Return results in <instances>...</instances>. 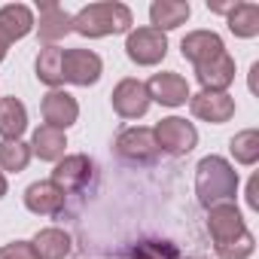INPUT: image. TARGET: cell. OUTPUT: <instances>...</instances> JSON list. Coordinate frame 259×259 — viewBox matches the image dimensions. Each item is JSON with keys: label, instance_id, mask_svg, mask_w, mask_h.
Masks as SVG:
<instances>
[{"label": "cell", "instance_id": "1", "mask_svg": "<svg viewBox=\"0 0 259 259\" xmlns=\"http://www.w3.org/2000/svg\"><path fill=\"white\" fill-rule=\"evenodd\" d=\"M207 235L220 259H250L256 253V238L235 201L207 207Z\"/></svg>", "mask_w": 259, "mask_h": 259}, {"label": "cell", "instance_id": "2", "mask_svg": "<svg viewBox=\"0 0 259 259\" xmlns=\"http://www.w3.org/2000/svg\"><path fill=\"white\" fill-rule=\"evenodd\" d=\"M238 186H241V177H238V171L229 159L210 153L195 165V195H198L201 207L235 201Z\"/></svg>", "mask_w": 259, "mask_h": 259}, {"label": "cell", "instance_id": "3", "mask_svg": "<svg viewBox=\"0 0 259 259\" xmlns=\"http://www.w3.org/2000/svg\"><path fill=\"white\" fill-rule=\"evenodd\" d=\"M135 28V16L119 0H101V4H89L73 16V34L85 40H101L113 34H128Z\"/></svg>", "mask_w": 259, "mask_h": 259}, {"label": "cell", "instance_id": "4", "mask_svg": "<svg viewBox=\"0 0 259 259\" xmlns=\"http://www.w3.org/2000/svg\"><path fill=\"white\" fill-rule=\"evenodd\" d=\"M153 138L159 153L165 156H189L198 147V128L192 122H186L183 116H165L156 122Z\"/></svg>", "mask_w": 259, "mask_h": 259}, {"label": "cell", "instance_id": "5", "mask_svg": "<svg viewBox=\"0 0 259 259\" xmlns=\"http://www.w3.org/2000/svg\"><path fill=\"white\" fill-rule=\"evenodd\" d=\"M125 55L138 67H156L168 55V34H162L150 25L147 28H132L125 37Z\"/></svg>", "mask_w": 259, "mask_h": 259}, {"label": "cell", "instance_id": "6", "mask_svg": "<svg viewBox=\"0 0 259 259\" xmlns=\"http://www.w3.org/2000/svg\"><path fill=\"white\" fill-rule=\"evenodd\" d=\"M113 150L122 162L128 165H150L159 156L156 138H153V128L147 125H132V128H122L113 141Z\"/></svg>", "mask_w": 259, "mask_h": 259}, {"label": "cell", "instance_id": "7", "mask_svg": "<svg viewBox=\"0 0 259 259\" xmlns=\"http://www.w3.org/2000/svg\"><path fill=\"white\" fill-rule=\"evenodd\" d=\"M110 104H113L116 116H122V119H144L150 113V107H153L147 82L138 79V76L119 79L113 85V92H110Z\"/></svg>", "mask_w": 259, "mask_h": 259}, {"label": "cell", "instance_id": "8", "mask_svg": "<svg viewBox=\"0 0 259 259\" xmlns=\"http://www.w3.org/2000/svg\"><path fill=\"white\" fill-rule=\"evenodd\" d=\"M101 73H104V61H101L98 52H92V49H64V55H61L64 82L89 89L101 79Z\"/></svg>", "mask_w": 259, "mask_h": 259}, {"label": "cell", "instance_id": "9", "mask_svg": "<svg viewBox=\"0 0 259 259\" xmlns=\"http://www.w3.org/2000/svg\"><path fill=\"white\" fill-rule=\"evenodd\" d=\"M37 13H40V22L34 25V31H37V40L43 46H58L67 34H73V16L61 4H55V0H40Z\"/></svg>", "mask_w": 259, "mask_h": 259}, {"label": "cell", "instance_id": "10", "mask_svg": "<svg viewBox=\"0 0 259 259\" xmlns=\"http://www.w3.org/2000/svg\"><path fill=\"white\" fill-rule=\"evenodd\" d=\"M40 113H43V125L58 128V132H67V128L79 119V104H76V98H73L70 92L52 89V92L43 95Z\"/></svg>", "mask_w": 259, "mask_h": 259}, {"label": "cell", "instance_id": "11", "mask_svg": "<svg viewBox=\"0 0 259 259\" xmlns=\"http://www.w3.org/2000/svg\"><path fill=\"white\" fill-rule=\"evenodd\" d=\"M147 92H150V101L153 104H162V107H183L189 104V82L174 73V70H162V73H153L150 82H147Z\"/></svg>", "mask_w": 259, "mask_h": 259}, {"label": "cell", "instance_id": "12", "mask_svg": "<svg viewBox=\"0 0 259 259\" xmlns=\"http://www.w3.org/2000/svg\"><path fill=\"white\" fill-rule=\"evenodd\" d=\"M189 110L201 122L223 125L235 116L238 107H235V98L229 92H198V95H189Z\"/></svg>", "mask_w": 259, "mask_h": 259}, {"label": "cell", "instance_id": "13", "mask_svg": "<svg viewBox=\"0 0 259 259\" xmlns=\"http://www.w3.org/2000/svg\"><path fill=\"white\" fill-rule=\"evenodd\" d=\"M92 171H95V162L85 153H70V156L55 162V171H52L49 180L64 192H76L92 180Z\"/></svg>", "mask_w": 259, "mask_h": 259}, {"label": "cell", "instance_id": "14", "mask_svg": "<svg viewBox=\"0 0 259 259\" xmlns=\"http://www.w3.org/2000/svg\"><path fill=\"white\" fill-rule=\"evenodd\" d=\"M223 52H226V43H223V37H220L217 31H189V34L180 40V55H183L192 67L207 64L210 58H217V55H223Z\"/></svg>", "mask_w": 259, "mask_h": 259}, {"label": "cell", "instance_id": "15", "mask_svg": "<svg viewBox=\"0 0 259 259\" xmlns=\"http://www.w3.org/2000/svg\"><path fill=\"white\" fill-rule=\"evenodd\" d=\"M64 201H67V192L58 189L52 180H37L25 189V207L37 217H55L64 210Z\"/></svg>", "mask_w": 259, "mask_h": 259}, {"label": "cell", "instance_id": "16", "mask_svg": "<svg viewBox=\"0 0 259 259\" xmlns=\"http://www.w3.org/2000/svg\"><path fill=\"white\" fill-rule=\"evenodd\" d=\"M37 19H34V10L28 4H7L0 7V40L7 46L25 40L31 31H34Z\"/></svg>", "mask_w": 259, "mask_h": 259}, {"label": "cell", "instance_id": "17", "mask_svg": "<svg viewBox=\"0 0 259 259\" xmlns=\"http://www.w3.org/2000/svg\"><path fill=\"white\" fill-rule=\"evenodd\" d=\"M195 79L201 85V92H229V85L235 82V58L229 52L210 58L207 64L195 67Z\"/></svg>", "mask_w": 259, "mask_h": 259}, {"label": "cell", "instance_id": "18", "mask_svg": "<svg viewBox=\"0 0 259 259\" xmlns=\"http://www.w3.org/2000/svg\"><path fill=\"white\" fill-rule=\"evenodd\" d=\"M31 156H37L40 162H58L67 156V135L58 132V128H49V125H40L34 128V135H31Z\"/></svg>", "mask_w": 259, "mask_h": 259}, {"label": "cell", "instance_id": "19", "mask_svg": "<svg viewBox=\"0 0 259 259\" xmlns=\"http://www.w3.org/2000/svg\"><path fill=\"white\" fill-rule=\"evenodd\" d=\"M28 132V107L16 95H0V138L22 141Z\"/></svg>", "mask_w": 259, "mask_h": 259}, {"label": "cell", "instance_id": "20", "mask_svg": "<svg viewBox=\"0 0 259 259\" xmlns=\"http://www.w3.org/2000/svg\"><path fill=\"white\" fill-rule=\"evenodd\" d=\"M189 16H192V7L186 0H156V4H150V28H156L162 34L186 25Z\"/></svg>", "mask_w": 259, "mask_h": 259}, {"label": "cell", "instance_id": "21", "mask_svg": "<svg viewBox=\"0 0 259 259\" xmlns=\"http://www.w3.org/2000/svg\"><path fill=\"white\" fill-rule=\"evenodd\" d=\"M31 244H34V250H37L40 259H67L70 250H73V238H70L64 229H58V226L40 229V232L31 238Z\"/></svg>", "mask_w": 259, "mask_h": 259}, {"label": "cell", "instance_id": "22", "mask_svg": "<svg viewBox=\"0 0 259 259\" xmlns=\"http://www.w3.org/2000/svg\"><path fill=\"white\" fill-rule=\"evenodd\" d=\"M226 25L238 40H253L259 34V7L256 4H235L226 16Z\"/></svg>", "mask_w": 259, "mask_h": 259}, {"label": "cell", "instance_id": "23", "mask_svg": "<svg viewBox=\"0 0 259 259\" xmlns=\"http://www.w3.org/2000/svg\"><path fill=\"white\" fill-rule=\"evenodd\" d=\"M61 55H64L61 46H43L40 55H37V61H34L37 79H40L43 85H49V92L64 85V76H61Z\"/></svg>", "mask_w": 259, "mask_h": 259}, {"label": "cell", "instance_id": "24", "mask_svg": "<svg viewBox=\"0 0 259 259\" xmlns=\"http://www.w3.org/2000/svg\"><path fill=\"white\" fill-rule=\"evenodd\" d=\"M31 159L34 156L25 141H0V171L4 174H22Z\"/></svg>", "mask_w": 259, "mask_h": 259}, {"label": "cell", "instance_id": "25", "mask_svg": "<svg viewBox=\"0 0 259 259\" xmlns=\"http://www.w3.org/2000/svg\"><path fill=\"white\" fill-rule=\"evenodd\" d=\"M229 153L238 165H256L259 162V132L256 128H244V132H238L232 141H229Z\"/></svg>", "mask_w": 259, "mask_h": 259}, {"label": "cell", "instance_id": "26", "mask_svg": "<svg viewBox=\"0 0 259 259\" xmlns=\"http://www.w3.org/2000/svg\"><path fill=\"white\" fill-rule=\"evenodd\" d=\"M128 259H180V250L171 241L150 238V241H138L128 250Z\"/></svg>", "mask_w": 259, "mask_h": 259}, {"label": "cell", "instance_id": "27", "mask_svg": "<svg viewBox=\"0 0 259 259\" xmlns=\"http://www.w3.org/2000/svg\"><path fill=\"white\" fill-rule=\"evenodd\" d=\"M0 259H40V256H37L31 241L19 238V241H10L7 247H0Z\"/></svg>", "mask_w": 259, "mask_h": 259}, {"label": "cell", "instance_id": "28", "mask_svg": "<svg viewBox=\"0 0 259 259\" xmlns=\"http://www.w3.org/2000/svg\"><path fill=\"white\" fill-rule=\"evenodd\" d=\"M256 177H250V183H247V204H250V210H259V198H256Z\"/></svg>", "mask_w": 259, "mask_h": 259}, {"label": "cell", "instance_id": "29", "mask_svg": "<svg viewBox=\"0 0 259 259\" xmlns=\"http://www.w3.org/2000/svg\"><path fill=\"white\" fill-rule=\"evenodd\" d=\"M232 7H235V0H232V4H207V10L210 13H220V16H229Z\"/></svg>", "mask_w": 259, "mask_h": 259}, {"label": "cell", "instance_id": "30", "mask_svg": "<svg viewBox=\"0 0 259 259\" xmlns=\"http://www.w3.org/2000/svg\"><path fill=\"white\" fill-rule=\"evenodd\" d=\"M7 192H10V183H7V174H4V171H0V198H4Z\"/></svg>", "mask_w": 259, "mask_h": 259}, {"label": "cell", "instance_id": "31", "mask_svg": "<svg viewBox=\"0 0 259 259\" xmlns=\"http://www.w3.org/2000/svg\"><path fill=\"white\" fill-rule=\"evenodd\" d=\"M7 52H10V46H7L4 40H0V64H4V61H7Z\"/></svg>", "mask_w": 259, "mask_h": 259}, {"label": "cell", "instance_id": "32", "mask_svg": "<svg viewBox=\"0 0 259 259\" xmlns=\"http://www.w3.org/2000/svg\"><path fill=\"white\" fill-rule=\"evenodd\" d=\"M180 259H183V256H180ZM186 259H195V256H186Z\"/></svg>", "mask_w": 259, "mask_h": 259}]
</instances>
